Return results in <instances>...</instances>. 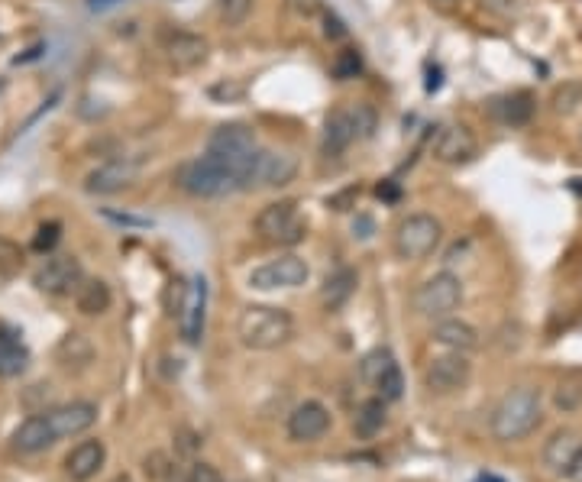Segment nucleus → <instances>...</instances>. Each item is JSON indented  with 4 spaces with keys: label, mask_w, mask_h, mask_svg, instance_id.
<instances>
[{
    "label": "nucleus",
    "mask_w": 582,
    "mask_h": 482,
    "mask_svg": "<svg viewBox=\"0 0 582 482\" xmlns=\"http://www.w3.org/2000/svg\"><path fill=\"white\" fill-rule=\"evenodd\" d=\"M385 398H369V402H363V408L356 411V421H353V431L359 437H376L382 428H385Z\"/></svg>",
    "instance_id": "nucleus-27"
},
{
    "label": "nucleus",
    "mask_w": 582,
    "mask_h": 482,
    "mask_svg": "<svg viewBox=\"0 0 582 482\" xmlns=\"http://www.w3.org/2000/svg\"><path fill=\"white\" fill-rule=\"evenodd\" d=\"M162 52L175 68H198L207 62V39L191 30H172L162 39Z\"/></svg>",
    "instance_id": "nucleus-15"
},
{
    "label": "nucleus",
    "mask_w": 582,
    "mask_h": 482,
    "mask_svg": "<svg viewBox=\"0 0 582 482\" xmlns=\"http://www.w3.org/2000/svg\"><path fill=\"white\" fill-rule=\"evenodd\" d=\"M240 482H243V479H240Z\"/></svg>",
    "instance_id": "nucleus-49"
},
{
    "label": "nucleus",
    "mask_w": 582,
    "mask_h": 482,
    "mask_svg": "<svg viewBox=\"0 0 582 482\" xmlns=\"http://www.w3.org/2000/svg\"><path fill=\"white\" fill-rule=\"evenodd\" d=\"M237 337L246 350L269 353L295 337V321L285 308L275 305H246L237 318Z\"/></svg>",
    "instance_id": "nucleus-2"
},
{
    "label": "nucleus",
    "mask_w": 582,
    "mask_h": 482,
    "mask_svg": "<svg viewBox=\"0 0 582 482\" xmlns=\"http://www.w3.org/2000/svg\"><path fill=\"white\" fill-rule=\"evenodd\" d=\"M172 466H175V460L169 457V453L152 450L149 457L143 460V473H146L149 482H165V479H169V473H172Z\"/></svg>",
    "instance_id": "nucleus-33"
},
{
    "label": "nucleus",
    "mask_w": 582,
    "mask_h": 482,
    "mask_svg": "<svg viewBox=\"0 0 582 482\" xmlns=\"http://www.w3.org/2000/svg\"><path fill=\"white\" fill-rule=\"evenodd\" d=\"M30 366V350L23 347L20 334L13 327L0 324V379H17Z\"/></svg>",
    "instance_id": "nucleus-23"
},
{
    "label": "nucleus",
    "mask_w": 582,
    "mask_h": 482,
    "mask_svg": "<svg viewBox=\"0 0 582 482\" xmlns=\"http://www.w3.org/2000/svg\"><path fill=\"white\" fill-rule=\"evenodd\" d=\"M49 421H52V431L55 437H78L94 428L97 421V405L94 402H72V405H59L46 411Z\"/></svg>",
    "instance_id": "nucleus-18"
},
{
    "label": "nucleus",
    "mask_w": 582,
    "mask_h": 482,
    "mask_svg": "<svg viewBox=\"0 0 582 482\" xmlns=\"http://www.w3.org/2000/svg\"><path fill=\"white\" fill-rule=\"evenodd\" d=\"M308 263L301 256H279V259H269L262 263L259 269L249 272V285L259 288V292H279V288H298L308 282Z\"/></svg>",
    "instance_id": "nucleus-8"
},
{
    "label": "nucleus",
    "mask_w": 582,
    "mask_h": 482,
    "mask_svg": "<svg viewBox=\"0 0 582 482\" xmlns=\"http://www.w3.org/2000/svg\"><path fill=\"white\" fill-rule=\"evenodd\" d=\"M411 305L421 318L443 321L463 305V282L453 272H437L427 282L418 285V292L411 295Z\"/></svg>",
    "instance_id": "nucleus-4"
},
{
    "label": "nucleus",
    "mask_w": 582,
    "mask_h": 482,
    "mask_svg": "<svg viewBox=\"0 0 582 482\" xmlns=\"http://www.w3.org/2000/svg\"><path fill=\"white\" fill-rule=\"evenodd\" d=\"M191 470H194V463H175L165 482H191Z\"/></svg>",
    "instance_id": "nucleus-42"
},
{
    "label": "nucleus",
    "mask_w": 582,
    "mask_h": 482,
    "mask_svg": "<svg viewBox=\"0 0 582 482\" xmlns=\"http://www.w3.org/2000/svg\"><path fill=\"white\" fill-rule=\"evenodd\" d=\"M356 140H359V133H356V123H353V107H337L324 123L321 153L327 159H340Z\"/></svg>",
    "instance_id": "nucleus-16"
},
{
    "label": "nucleus",
    "mask_w": 582,
    "mask_h": 482,
    "mask_svg": "<svg viewBox=\"0 0 582 482\" xmlns=\"http://www.w3.org/2000/svg\"><path fill=\"white\" fill-rule=\"evenodd\" d=\"M356 285H359L356 269L340 266V269L330 272L327 279H324V288H321V305H324V311H340L346 301L356 295Z\"/></svg>",
    "instance_id": "nucleus-24"
},
{
    "label": "nucleus",
    "mask_w": 582,
    "mask_h": 482,
    "mask_svg": "<svg viewBox=\"0 0 582 482\" xmlns=\"http://www.w3.org/2000/svg\"><path fill=\"white\" fill-rule=\"evenodd\" d=\"M110 301H114V295H110V285L101 282V279L81 282L78 292H75V305H78L81 314H85V318H97V314L110 311Z\"/></svg>",
    "instance_id": "nucleus-26"
},
{
    "label": "nucleus",
    "mask_w": 582,
    "mask_h": 482,
    "mask_svg": "<svg viewBox=\"0 0 582 482\" xmlns=\"http://www.w3.org/2000/svg\"><path fill=\"white\" fill-rule=\"evenodd\" d=\"M330 431V411L321 402H301L288 415V437L295 444H311V440H321Z\"/></svg>",
    "instance_id": "nucleus-13"
},
{
    "label": "nucleus",
    "mask_w": 582,
    "mask_h": 482,
    "mask_svg": "<svg viewBox=\"0 0 582 482\" xmlns=\"http://www.w3.org/2000/svg\"><path fill=\"white\" fill-rule=\"evenodd\" d=\"M431 149H434V159L443 165H466L476 159L479 143H476L473 130L463 127V123H447V127L437 130Z\"/></svg>",
    "instance_id": "nucleus-11"
},
{
    "label": "nucleus",
    "mask_w": 582,
    "mask_h": 482,
    "mask_svg": "<svg viewBox=\"0 0 582 482\" xmlns=\"http://www.w3.org/2000/svg\"><path fill=\"white\" fill-rule=\"evenodd\" d=\"M191 482H224V476H220V470L211 463H194Z\"/></svg>",
    "instance_id": "nucleus-39"
},
{
    "label": "nucleus",
    "mask_w": 582,
    "mask_h": 482,
    "mask_svg": "<svg viewBox=\"0 0 582 482\" xmlns=\"http://www.w3.org/2000/svg\"><path fill=\"white\" fill-rule=\"evenodd\" d=\"M217 13L227 26H240L253 13V0H217Z\"/></svg>",
    "instance_id": "nucleus-34"
},
{
    "label": "nucleus",
    "mask_w": 582,
    "mask_h": 482,
    "mask_svg": "<svg viewBox=\"0 0 582 482\" xmlns=\"http://www.w3.org/2000/svg\"><path fill=\"white\" fill-rule=\"evenodd\" d=\"M553 405L560 411H579L582 408V373H566L557 389H553Z\"/></svg>",
    "instance_id": "nucleus-29"
},
{
    "label": "nucleus",
    "mask_w": 582,
    "mask_h": 482,
    "mask_svg": "<svg viewBox=\"0 0 582 482\" xmlns=\"http://www.w3.org/2000/svg\"><path fill=\"white\" fill-rule=\"evenodd\" d=\"M207 94H211L214 101L227 104V101H237V98H240V94H243V85H227V81H224V85H211V91H207Z\"/></svg>",
    "instance_id": "nucleus-38"
},
{
    "label": "nucleus",
    "mask_w": 582,
    "mask_h": 482,
    "mask_svg": "<svg viewBox=\"0 0 582 482\" xmlns=\"http://www.w3.org/2000/svg\"><path fill=\"white\" fill-rule=\"evenodd\" d=\"M434 340L440 343V347H447L450 353H473L479 347V330L469 321L443 318L434 327Z\"/></svg>",
    "instance_id": "nucleus-22"
},
{
    "label": "nucleus",
    "mask_w": 582,
    "mask_h": 482,
    "mask_svg": "<svg viewBox=\"0 0 582 482\" xmlns=\"http://www.w3.org/2000/svg\"><path fill=\"white\" fill-rule=\"evenodd\" d=\"M0 91H4V78H0Z\"/></svg>",
    "instance_id": "nucleus-48"
},
{
    "label": "nucleus",
    "mask_w": 582,
    "mask_h": 482,
    "mask_svg": "<svg viewBox=\"0 0 582 482\" xmlns=\"http://www.w3.org/2000/svg\"><path fill=\"white\" fill-rule=\"evenodd\" d=\"M440 4H456V0H440Z\"/></svg>",
    "instance_id": "nucleus-47"
},
{
    "label": "nucleus",
    "mask_w": 582,
    "mask_h": 482,
    "mask_svg": "<svg viewBox=\"0 0 582 482\" xmlns=\"http://www.w3.org/2000/svg\"><path fill=\"white\" fill-rule=\"evenodd\" d=\"M376 392H379V398H385V402H398V398L405 395V376H401V369H398V366H392V369H388V373L379 379Z\"/></svg>",
    "instance_id": "nucleus-35"
},
{
    "label": "nucleus",
    "mask_w": 582,
    "mask_h": 482,
    "mask_svg": "<svg viewBox=\"0 0 582 482\" xmlns=\"http://www.w3.org/2000/svg\"><path fill=\"white\" fill-rule=\"evenodd\" d=\"M553 114H560V117H570L576 114V110L582 107V81L579 78H570V81H563V85L553 91Z\"/></svg>",
    "instance_id": "nucleus-30"
},
{
    "label": "nucleus",
    "mask_w": 582,
    "mask_h": 482,
    "mask_svg": "<svg viewBox=\"0 0 582 482\" xmlns=\"http://www.w3.org/2000/svg\"><path fill=\"white\" fill-rule=\"evenodd\" d=\"M353 123H356L359 140H369V136L376 133V110H372L369 104H356L353 107Z\"/></svg>",
    "instance_id": "nucleus-36"
},
{
    "label": "nucleus",
    "mask_w": 582,
    "mask_h": 482,
    "mask_svg": "<svg viewBox=\"0 0 582 482\" xmlns=\"http://www.w3.org/2000/svg\"><path fill=\"white\" fill-rule=\"evenodd\" d=\"M392 366H398L395 363V356H392V350H369L366 356H363V363H359V379H363L366 385H372L376 389L379 385V379L388 373Z\"/></svg>",
    "instance_id": "nucleus-28"
},
{
    "label": "nucleus",
    "mask_w": 582,
    "mask_h": 482,
    "mask_svg": "<svg viewBox=\"0 0 582 482\" xmlns=\"http://www.w3.org/2000/svg\"><path fill=\"white\" fill-rule=\"evenodd\" d=\"M59 230H62V227L55 224V220H52V224H43V227H39V230H36V240H33V250L49 253L52 246L59 243Z\"/></svg>",
    "instance_id": "nucleus-37"
},
{
    "label": "nucleus",
    "mask_w": 582,
    "mask_h": 482,
    "mask_svg": "<svg viewBox=\"0 0 582 482\" xmlns=\"http://www.w3.org/2000/svg\"><path fill=\"white\" fill-rule=\"evenodd\" d=\"M330 72H334L337 81H350V78H356L359 72H363V55H359L356 49H343V52H337V59H334V65H330Z\"/></svg>",
    "instance_id": "nucleus-32"
},
{
    "label": "nucleus",
    "mask_w": 582,
    "mask_h": 482,
    "mask_svg": "<svg viewBox=\"0 0 582 482\" xmlns=\"http://www.w3.org/2000/svg\"><path fill=\"white\" fill-rule=\"evenodd\" d=\"M256 233L269 246H295L304 240L308 224L298 214V201H272L256 217Z\"/></svg>",
    "instance_id": "nucleus-5"
},
{
    "label": "nucleus",
    "mask_w": 582,
    "mask_h": 482,
    "mask_svg": "<svg viewBox=\"0 0 582 482\" xmlns=\"http://www.w3.org/2000/svg\"><path fill=\"white\" fill-rule=\"evenodd\" d=\"M324 33H327V39H343L346 36V30H343V23L334 17V13H327V17H324Z\"/></svg>",
    "instance_id": "nucleus-43"
},
{
    "label": "nucleus",
    "mask_w": 582,
    "mask_h": 482,
    "mask_svg": "<svg viewBox=\"0 0 582 482\" xmlns=\"http://www.w3.org/2000/svg\"><path fill=\"white\" fill-rule=\"evenodd\" d=\"M81 282L85 279H81V263L75 256H49L33 275V285L39 288V292L55 295V298L78 292Z\"/></svg>",
    "instance_id": "nucleus-10"
},
{
    "label": "nucleus",
    "mask_w": 582,
    "mask_h": 482,
    "mask_svg": "<svg viewBox=\"0 0 582 482\" xmlns=\"http://www.w3.org/2000/svg\"><path fill=\"white\" fill-rule=\"evenodd\" d=\"M104 4H114V0H94V7H104Z\"/></svg>",
    "instance_id": "nucleus-46"
},
{
    "label": "nucleus",
    "mask_w": 582,
    "mask_h": 482,
    "mask_svg": "<svg viewBox=\"0 0 582 482\" xmlns=\"http://www.w3.org/2000/svg\"><path fill=\"white\" fill-rule=\"evenodd\" d=\"M136 178H140V159L117 156L85 175V191L88 195H117V191H127Z\"/></svg>",
    "instance_id": "nucleus-9"
},
{
    "label": "nucleus",
    "mask_w": 582,
    "mask_h": 482,
    "mask_svg": "<svg viewBox=\"0 0 582 482\" xmlns=\"http://www.w3.org/2000/svg\"><path fill=\"white\" fill-rule=\"evenodd\" d=\"M110 482H133V479H130L127 473H123V476H114V479H110Z\"/></svg>",
    "instance_id": "nucleus-45"
},
{
    "label": "nucleus",
    "mask_w": 582,
    "mask_h": 482,
    "mask_svg": "<svg viewBox=\"0 0 582 482\" xmlns=\"http://www.w3.org/2000/svg\"><path fill=\"white\" fill-rule=\"evenodd\" d=\"M104 460H107L104 440H81L78 447L68 450L65 473H68V479H75V482H88V479H94L97 473H101Z\"/></svg>",
    "instance_id": "nucleus-19"
},
{
    "label": "nucleus",
    "mask_w": 582,
    "mask_h": 482,
    "mask_svg": "<svg viewBox=\"0 0 582 482\" xmlns=\"http://www.w3.org/2000/svg\"><path fill=\"white\" fill-rule=\"evenodd\" d=\"M298 159L291 153H272V149H259L256 169H253V188H285L295 182Z\"/></svg>",
    "instance_id": "nucleus-12"
},
{
    "label": "nucleus",
    "mask_w": 582,
    "mask_h": 482,
    "mask_svg": "<svg viewBox=\"0 0 582 482\" xmlns=\"http://www.w3.org/2000/svg\"><path fill=\"white\" fill-rule=\"evenodd\" d=\"M23 269V250L13 240L0 237V279H13Z\"/></svg>",
    "instance_id": "nucleus-31"
},
{
    "label": "nucleus",
    "mask_w": 582,
    "mask_h": 482,
    "mask_svg": "<svg viewBox=\"0 0 582 482\" xmlns=\"http://www.w3.org/2000/svg\"><path fill=\"white\" fill-rule=\"evenodd\" d=\"M537 110V101L531 91H511V94H498V98L489 101V117L498 123V127H528L531 117Z\"/></svg>",
    "instance_id": "nucleus-14"
},
{
    "label": "nucleus",
    "mask_w": 582,
    "mask_h": 482,
    "mask_svg": "<svg viewBox=\"0 0 582 482\" xmlns=\"http://www.w3.org/2000/svg\"><path fill=\"white\" fill-rule=\"evenodd\" d=\"M55 360H59L62 369H88L94 363V347L91 340L85 334H78V330H72V334H65L59 340V347H55Z\"/></svg>",
    "instance_id": "nucleus-25"
},
{
    "label": "nucleus",
    "mask_w": 582,
    "mask_h": 482,
    "mask_svg": "<svg viewBox=\"0 0 582 482\" xmlns=\"http://www.w3.org/2000/svg\"><path fill=\"white\" fill-rule=\"evenodd\" d=\"M570 482H582V450H579V457H576V463H573V470H570V476H566Z\"/></svg>",
    "instance_id": "nucleus-44"
},
{
    "label": "nucleus",
    "mask_w": 582,
    "mask_h": 482,
    "mask_svg": "<svg viewBox=\"0 0 582 482\" xmlns=\"http://www.w3.org/2000/svg\"><path fill=\"white\" fill-rule=\"evenodd\" d=\"M482 7L485 10H492V13H498V17H511L515 13V0H482Z\"/></svg>",
    "instance_id": "nucleus-41"
},
{
    "label": "nucleus",
    "mask_w": 582,
    "mask_h": 482,
    "mask_svg": "<svg viewBox=\"0 0 582 482\" xmlns=\"http://www.w3.org/2000/svg\"><path fill=\"white\" fill-rule=\"evenodd\" d=\"M104 217L107 220H117V224H127V227H149L152 220H146V217H133V214H117V211H104Z\"/></svg>",
    "instance_id": "nucleus-40"
},
{
    "label": "nucleus",
    "mask_w": 582,
    "mask_h": 482,
    "mask_svg": "<svg viewBox=\"0 0 582 482\" xmlns=\"http://www.w3.org/2000/svg\"><path fill=\"white\" fill-rule=\"evenodd\" d=\"M55 431H52V421L49 415L43 411V415H33V418H26L17 431L10 434V444L17 453H43L55 444Z\"/></svg>",
    "instance_id": "nucleus-21"
},
{
    "label": "nucleus",
    "mask_w": 582,
    "mask_h": 482,
    "mask_svg": "<svg viewBox=\"0 0 582 482\" xmlns=\"http://www.w3.org/2000/svg\"><path fill=\"white\" fill-rule=\"evenodd\" d=\"M172 182L191 198H224L240 191V178L233 175V169L224 159H217L211 153L178 162L172 172Z\"/></svg>",
    "instance_id": "nucleus-3"
},
{
    "label": "nucleus",
    "mask_w": 582,
    "mask_h": 482,
    "mask_svg": "<svg viewBox=\"0 0 582 482\" xmlns=\"http://www.w3.org/2000/svg\"><path fill=\"white\" fill-rule=\"evenodd\" d=\"M544 421V405H540V395L534 389H511L502 395V402L495 405L489 431L498 444H515L534 434Z\"/></svg>",
    "instance_id": "nucleus-1"
},
{
    "label": "nucleus",
    "mask_w": 582,
    "mask_h": 482,
    "mask_svg": "<svg viewBox=\"0 0 582 482\" xmlns=\"http://www.w3.org/2000/svg\"><path fill=\"white\" fill-rule=\"evenodd\" d=\"M443 237V227L434 214H408L395 230V256L405 263H418V259L431 256Z\"/></svg>",
    "instance_id": "nucleus-6"
},
{
    "label": "nucleus",
    "mask_w": 582,
    "mask_h": 482,
    "mask_svg": "<svg viewBox=\"0 0 582 482\" xmlns=\"http://www.w3.org/2000/svg\"><path fill=\"white\" fill-rule=\"evenodd\" d=\"M579 450H582V440H579L576 431H570V428L553 431L550 440H547V447H544V466L557 476H570Z\"/></svg>",
    "instance_id": "nucleus-20"
},
{
    "label": "nucleus",
    "mask_w": 582,
    "mask_h": 482,
    "mask_svg": "<svg viewBox=\"0 0 582 482\" xmlns=\"http://www.w3.org/2000/svg\"><path fill=\"white\" fill-rule=\"evenodd\" d=\"M204 318H207V282L194 279L185 288V305L178 311V321H182V337L185 343H201L204 337Z\"/></svg>",
    "instance_id": "nucleus-17"
},
{
    "label": "nucleus",
    "mask_w": 582,
    "mask_h": 482,
    "mask_svg": "<svg viewBox=\"0 0 582 482\" xmlns=\"http://www.w3.org/2000/svg\"><path fill=\"white\" fill-rule=\"evenodd\" d=\"M469 376H473V363L466 360V353L434 356L424 366V389L434 395H456L469 385Z\"/></svg>",
    "instance_id": "nucleus-7"
}]
</instances>
